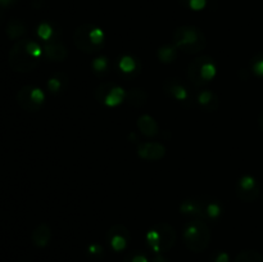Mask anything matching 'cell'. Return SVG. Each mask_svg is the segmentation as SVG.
I'll return each mask as SVG.
<instances>
[{"label": "cell", "instance_id": "12", "mask_svg": "<svg viewBox=\"0 0 263 262\" xmlns=\"http://www.w3.org/2000/svg\"><path fill=\"white\" fill-rule=\"evenodd\" d=\"M117 69L125 79H134L141 72V63L133 55H123L117 61Z\"/></svg>", "mask_w": 263, "mask_h": 262}, {"label": "cell", "instance_id": "23", "mask_svg": "<svg viewBox=\"0 0 263 262\" xmlns=\"http://www.w3.org/2000/svg\"><path fill=\"white\" fill-rule=\"evenodd\" d=\"M125 100L128 104L133 105V107L140 108L145 105L146 102H148V94L143 89H131L126 91Z\"/></svg>", "mask_w": 263, "mask_h": 262}, {"label": "cell", "instance_id": "2", "mask_svg": "<svg viewBox=\"0 0 263 262\" xmlns=\"http://www.w3.org/2000/svg\"><path fill=\"white\" fill-rule=\"evenodd\" d=\"M174 45L186 54H198L207 45L204 32L197 26H180L174 32Z\"/></svg>", "mask_w": 263, "mask_h": 262}, {"label": "cell", "instance_id": "25", "mask_svg": "<svg viewBox=\"0 0 263 262\" xmlns=\"http://www.w3.org/2000/svg\"><path fill=\"white\" fill-rule=\"evenodd\" d=\"M91 67H92V71H94V73L97 74L98 77H103L109 72L110 63L109 61H108L107 57L102 55V57H97V58L91 62Z\"/></svg>", "mask_w": 263, "mask_h": 262}, {"label": "cell", "instance_id": "8", "mask_svg": "<svg viewBox=\"0 0 263 262\" xmlns=\"http://www.w3.org/2000/svg\"><path fill=\"white\" fill-rule=\"evenodd\" d=\"M126 91L113 82H103L95 90V98L102 104L116 107L125 100Z\"/></svg>", "mask_w": 263, "mask_h": 262}, {"label": "cell", "instance_id": "27", "mask_svg": "<svg viewBox=\"0 0 263 262\" xmlns=\"http://www.w3.org/2000/svg\"><path fill=\"white\" fill-rule=\"evenodd\" d=\"M251 69L256 76L263 77V53H258L251 59Z\"/></svg>", "mask_w": 263, "mask_h": 262}, {"label": "cell", "instance_id": "17", "mask_svg": "<svg viewBox=\"0 0 263 262\" xmlns=\"http://www.w3.org/2000/svg\"><path fill=\"white\" fill-rule=\"evenodd\" d=\"M31 240L37 248H44L51 240V228L48 223H39L31 234Z\"/></svg>", "mask_w": 263, "mask_h": 262}, {"label": "cell", "instance_id": "9", "mask_svg": "<svg viewBox=\"0 0 263 262\" xmlns=\"http://www.w3.org/2000/svg\"><path fill=\"white\" fill-rule=\"evenodd\" d=\"M235 192L239 199L243 202H253L261 193V185H259L258 180L247 175V176L240 177L239 181L236 182Z\"/></svg>", "mask_w": 263, "mask_h": 262}, {"label": "cell", "instance_id": "16", "mask_svg": "<svg viewBox=\"0 0 263 262\" xmlns=\"http://www.w3.org/2000/svg\"><path fill=\"white\" fill-rule=\"evenodd\" d=\"M197 102L205 112H216L220 105V99L217 95L211 90H200L197 95Z\"/></svg>", "mask_w": 263, "mask_h": 262}, {"label": "cell", "instance_id": "3", "mask_svg": "<svg viewBox=\"0 0 263 262\" xmlns=\"http://www.w3.org/2000/svg\"><path fill=\"white\" fill-rule=\"evenodd\" d=\"M184 243L189 251L200 253L205 251L211 243V229L204 220L193 218L185 223L182 229Z\"/></svg>", "mask_w": 263, "mask_h": 262}, {"label": "cell", "instance_id": "15", "mask_svg": "<svg viewBox=\"0 0 263 262\" xmlns=\"http://www.w3.org/2000/svg\"><path fill=\"white\" fill-rule=\"evenodd\" d=\"M43 54L45 55V58L50 59V61L62 62L68 55V50L63 43H61L59 40H54L45 43L43 48Z\"/></svg>", "mask_w": 263, "mask_h": 262}, {"label": "cell", "instance_id": "19", "mask_svg": "<svg viewBox=\"0 0 263 262\" xmlns=\"http://www.w3.org/2000/svg\"><path fill=\"white\" fill-rule=\"evenodd\" d=\"M27 28L26 25L18 18H12L9 22L7 23V28H5V33L10 40H21V38L26 35Z\"/></svg>", "mask_w": 263, "mask_h": 262}, {"label": "cell", "instance_id": "32", "mask_svg": "<svg viewBox=\"0 0 263 262\" xmlns=\"http://www.w3.org/2000/svg\"><path fill=\"white\" fill-rule=\"evenodd\" d=\"M17 0H0V7L2 8H9L13 4H15Z\"/></svg>", "mask_w": 263, "mask_h": 262}, {"label": "cell", "instance_id": "20", "mask_svg": "<svg viewBox=\"0 0 263 262\" xmlns=\"http://www.w3.org/2000/svg\"><path fill=\"white\" fill-rule=\"evenodd\" d=\"M138 128L145 136H156L159 131L157 121L149 115H143L138 118Z\"/></svg>", "mask_w": 263, "mask_h": 262}, {"label": "cell", "instance_id": "29", "mask_svg": "<svg viewBox=\"0 0 263 262\" xmlns=\"http://www.w3.org/2000/svg\"><path fill=\"white\" fill-rule=\"evenodd\" d=\"M125 262H149L148 258L141 252H133L125 258Z\"/></svg>", "mask_w": 263, "mask_h": 262}, {"label": "cell", "instance_id": "4", "mask_svg": "<svg viewBox=\"0 0 263 262\" xmlns=\"http://www.w3.org/2000/svg\"><path fill=\"white\" fill-rule=\"evenodd\" d=\"M73 43L79 50L86 54L99 53L105 44V35L103 30L91 23H85L74 30Z\"/></svg>", "mask_w": 263, "mask_h": 262}, {"label": "cell", "instance_id": "22", "mask_svg": "<svg viewBox=\"0 0 263 262\" xmlns=\"http://www.w3.org/2000/svg\"><path fill=\"white\" fill-rule=\"evenodd\" d=\"M223 205L221 204V202L215 199H207L204 198V220H217L222 216Z\"/></svg>", "mask_w": 263, "mask_h": 262}, {"label": "cell", "instance_id": "33", "mask_svg": "<svg viewBox=\"0 0 263 262\" xmlns=\"http://www.w3.org/2000/svg\"><path fill=\"white\" fill-rule=\"evenodd\" d=\"M152 262H168V259H167L166 257H163L161 253H159V254H156V257H154L153 261H152Z\"/></svg>", "mask_w": 263, "mask_h": 262}, {"label": "cell", "instance_id": "11", "mask_svg": "<svg viewBox=\"0 0 263 262\" xmlns=\"http://www.w3.org/2000/svg\"><path fill=\"white\" fill-rule=\"evenodd\" d=\"M163 90L170 97L174 98L177 102L182 103V104L192 103V92L179 79H167L163 82Z\"/></svg>", "mask_w": 263, "mask_h": 262}, {"label": "cell", "instance_id": "1", "mask_svg": "<svg viewBox=\"0 0 263 262\" xmlns=\"http://www.w3.org/2000/svg\"><path fill=\"white\" fill-rule=\"evenodd\" d=\"M43 49L36 41L30 39H21L15 41L8 55V62L13 71L27 73L33 71L40 63Z\"/></svg>", "mask_w": 263, "mask_h": 262}, {"label": "cell", "instance_id": "7", "mask_svg": "<svg viewBox=\"0 0 263 262\" xmlns=\"http://www.w3.org/2000/svg\"><path fill=\"white\" fill-rule=\"evenodd\" d=\"M17 103L22 109L27 112H36L45 103V94L40 87L26 85L18 90Z\"/></svg>", "mask_w": 263, "mask_h": 262}, {"label": "cell", "instance_id": "18", "mask_svg": "<svg viewBox=\"0 0 263 262\" xmlns=\"http://www.w3.org/2000/svg\"><path fill=\"white\" fill-rule=\"evenodd\" d=\"M69 79L64 72H58L48 80V89L51 94H61L67 89Z\"/></svg>", "mask_w": 263, "mask_h": 262}, {"label": "cell", "instance_id": "6", "mask_svg": "<svg viewBox=\"0 0 263 262\" xmlns=\"http://www.w3.org/2000/svg\"><path fill=\"white\" fill-rule=\"evenodd\" d=\"M217 72L215 61L208 55H202L190 62L187 66V77L197 87L204 86L212 81Z\"/></svg>", "mask_w": 263, "mask_h": 262}, {"label": "cell", "instance_id": "31", "mask_svg": "<svg viewBox=\"0 0 263 262\" xmlns=\"http://www.w3.org/2000/svg\"><path fill=\"white\" fill-rule=\"evenodd\" d=\"M230 258H229V254L226 252H217L216 254L212 256V261L211 262H229Z\"/></svg>", "mask_w": 263, "mask_h": 262}, {"label": "cell", "instance_id": "10", "mask_svg": "<svg viewBox=\"0 0 263 262\" xmlns=\"http://www.w3.org/2000/svg\"><path fill=\"white\" fill-rule=\"evenodd\" d=\"M107 240L115 252H122L130 244L131 235L125 225H113L107 233Z\"/></svg>", "mask_w": 263, "mask_h": 262}, {"label": "cell", "instance_id": "21", "mask_svg": "<svg viewBox=\"0 0 263 262\" xmlns=\"http://www.w3.org/2000/svg\"><path fill=\"white\" fill-rule=\"evenodd\" d=\"M59 33H61L59 28L51 22H41L40 25L37 26L39 38L43 39L45 43H48V41L58 40Z\"/></svg>", "mask_w": 263, "mask_h": 262}, {"label": "cell", "instance_id": "26", "mask_svg": "<svg viewBox=\"0 0 263 262\" xmlns=\"http://www.w3.org/2000/svg\"><path fill=\"white\" fill-rule=\"evenodd\" d=\"M234 262H263V256L253 249H246L239 252Z\"/></svg>", "mask_w": 263, "mask_h": 262}, {"label": "cell", "instance_id": "5", "mask_svg": "<svg viewBox=\"0 0 263 262\" xmlns=\"http://www.w3.org/2000/svg\"><path fill=\"white\" fill-rule=\"evenodd\" d=\"M145 241L154 253H164L175 246L176 231L170 223H157L146 233Z\"/></svg>", "mask_w": 263, "mask_h": 262}, {"label": "cell", "instance_id": "28", "mask_svg": "<svg viewBox=\"0 0 263 262\" xmlns=\"http://www.w3.org/2000/svg\"><path fill=\"white\" fill-rule=\"evenodd\" d=\"M179 3L182 5V7L187 8V9L199 12V10L204 9L208 0H179Z\"/></svg>", "mask_w": 263, "mask_h": 262}, {"label": "cell", "instance_id": "24", "mask_svg": "<svg viewBox=\"0 0 263 262\" xmlns=\"http://www.w3.org/2000/svg\"><path fill=\"white\" fill-rule=\"evenodd\" d=\"M177 50H179V49L175 45L167 44V45H162L161 48L158 49L157 55H158L159 61L163 62V63H172L174 61H176Z\"/></svg>", "mask_w": 263, "mask_h": 262}, {"label": "cell", "instance_id": "14", "mask_svg": "<svg viewBox=\"0 0 263 262\" xmlns=\"http://www.w3.org/2000/svg\"><path fill=\"white\" fill-rule=\"evenodd\" d=\"M138 154L140 158L148 159V161H159L166 154V148L161 143H141L138 146Z\"/></svg>", "mask_w": 263, "mask_h": 262}, {"label": "cell", "instance_id": "30", "mask_svg": "<svg viewBox=\"0 0 263 262\" xmlns=\"http://www.w3.org/2000/svg\"><path fill=\"white\" fill-rule=\"evenodd\" d=\"M87 252H89V254H91L92 257H99L103 254V247L100 246V244L94 243L91 244V246H89Z\"/></svg>", "mask_w": 263, "mask_h": 262}, {"label": "cell", "instance_id": "13", "mask_svg": "<svg viewBox=\"0 0 263 262\" xmlns=\"http://www.w3.org/2000/svg\"><path fill=\"white\" fill-rule=\"evenodd\" d=\"M180 212L186 217L204 220V198H190L180 204Z\"/></svg>", "mask_w": 263, "mask_h": 262}, {"label": "cell", "instance_id": "34", "mask_svg": "<svg viewBox=\"0 0 263 262\" xmlns=\"http://www.w3.org/2000/svg\"><path fill=\"white\" fill-rule=\"evenodd\" d=\"M258 123H259V126H261V128L263 130V110H262V113L259 115V117H258Z\"/></svg>", "mask_w": 263, "mask_h": 262}]
</instances>
